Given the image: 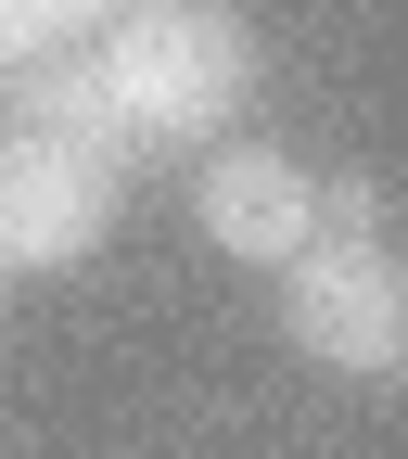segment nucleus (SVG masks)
I'll return each mask as SVG.
<instances>
[{
    "instance_id": "obj_1",
    "label": "nucleus",
    "mask_w": 408,
    "mask_h": 459,
    "mask_svg": "<svg viewBox=\"0 0 408 459\" xmlns=\"http://www.w3.org/2000/svg\"><path fill=\"white\" fill-rule=\"evenodd\" d=\"M90 65L141 153H217L256 102V26L230 0H141L90 39Z\"/></svg>"
},
{
    "instance_id": "obj_6",
    "label": "nucleus",
    "mask_w": 408,
    "mask_h": 459,
    "mask_svg": "<svg viewBox=\"0 0 408 459\" xmlns=\"http://www.w3.org/2000/svg\"><path fill=\"white\" fill-rule=\"evenodd\" d=\"M39 51H65V13H51V0H0V77L39 65Z\"/></svg>"
},
{
    "instance_id": "obj_3",
    "label": "nucleus",
    "mask_w": 408,
    "mask_h": 459,
    "mask_svg": "<svg viewBox=\"0 0 408 459\" xmlns=\"http://www.w3.org/2000/svg\"><path fill=\"white\" fill-rule=\"evenodd\" d=\"M115 204H128V166H102L77 141H39V128H0V268L13 281H51L102 255Z\"/></svg>"
},
{
    "instance_id": "obj_4",
    "label": "nucleus",
    "mask_w": 408,
    "mask_h": 459,
    "mask_svg": "<svg viewBox=\"0 0 408 459\" xmlns=\"http://www.w3.org/2000/svg\"><path fill=\"white\" fill-rule=\"evenodd\" d=\"M192 217H204L217 255H243V268L281 281V268L319 243V166L281 153V141H217L204 179H192Z\"/></svg>"
},
{
    "instance_id": "obj_2",
    "label": "nucleus",
    "mask_w": 408,
    "mask_h": 459,
    "mask_svg": "<svg viewBox=\"0 0 408 459\" xmlns=\"http://www.w3.org/2000/svg\"><path fill=\"white\" fill-rule=\"evenodd\" d=\"M281 344L319 358L332 383H395L408 370V243L395 230H319L281 268Z\"/></svg>"
},
{
    "instance_id": "obj_5",
    "label": "nucleus",
    "mask_w": 408,
    "mask_h": 459,
    "mask_svg": "<svg viewBox=\"0 0 408 459\" xmlns=\"http://www.w3.org/2000/svg\"><path fill=\"white\" fill-rule=\"evenodd\" d=\"M0 128L77 141V153H102V166H141V141H128V115H115V90H102L90 51H39V65H13V77H0Z\"/></svg>"
},
{
    "instance_id": "obj_7",
    "label": "nucleus",
    "mask_w": 408,
    "mask_h": 459,
    "mask_svg": "<svg viewBox=\"0 0 408 459\" xmlns=\"http://www.w3.org/2000/svg\"><path fill=\"white\" fill-rule=\"evenodd\" d=\"M319 230H395L383 179H319Z\"/></svg>"
}]
</instances>
